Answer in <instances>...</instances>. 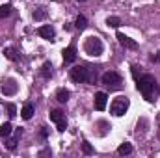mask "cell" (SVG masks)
Returning <instances> with one entry per match:
<instances>
[{
  "mask_svg": "<svg viewBox=\"0 0 160 158\" xmlns=\"http://www.w3.org/2000/svg\"><path fill=\"white\" fill-rule=\"evenodd\" d=\"M136 87L143 95V99H147V101H155V97L158 95V84H157V78L153 75L138 77L136 78Z\"/></svg>",
  "mask_w": 160,
  "mask_h": 158,
  "instance_id": "cell-1",
  "label": "cell"
},
{
  "mask_svg": "<svg viewBox=\"0 0 160 158\" xmlns=\"http://www.w3.org/2000/svg\"><path fill=\"white\" fill-rule=\"evenodd\" d=\"M71 80L77 84H86V82H95L97 80V71L86 65H75L71 69Z\"/></svg>",
  "mask_w": 160,
  "mask_h": 158,
  "instance_id": "cell-2",
  "label": "cell"
},
{
  "mask_svg": "<svg viewBox=\"0 0 160 158\" xmlns=\"http://www.w3.org/2000/svg\"><path fill=\"white\" fill-rule=\"evenodd\" d=\"M101 82H102V86H104L106 89H110V91H119L121 87H123V78H121L119 73H116V71H106V73L101 77Z\"/></svg>",
  "mask_w": 160,
  "mask_h": 158,
  "instance_id": "cell-3",
  "label": "cell"
},
{
  "mask_svg": "<svg viewBox=\"0 0 160 158\" xmlns=\"http://www.w3.org/2000/svg\"><path fill=\"white\" fill-rule=\"evenodd\" d=\"M84 52H86L88 56L99 58V56L104 52V45H102V41L99 39L97 36H89L88 39L84 41Z\"/></svg>",
  "mask_w": 160,
  "mask_h": 158,
  "instance_id": "cell-4",
  "label": "cell"
},
{
  "mask_svg": "<svg viewBox=\"0 0 160 158\" xmlns=\"http://www.w3.org/2000/svg\"><path fill=\"white\" fill-rule=\"evenodd\" d=\"M128 106H130L128 97L121 95V97H118V99H114V102H112V106H110V114L116 116V117H123V116L127 114Z\"/></svg>",
  "mask_w": 160,
  "mask_h": 158,
  "instance_id": "cell-5",
  "label": "cell"
},
{
  "mask_svg": "<svg viewBox=\"0 0 160 158\" xmlns=\"http://www.w3.org/2000/svg\"><path fill=\"white\" fill-rule=\"evenodd\" d=\"M50 121L56 123V128H58L60 132H63V130L67 128V117H65V114H63L62 110H52V112H50Z\"/></svg>",
  "mask_w": 160,
  "mask_h": 158,
  "instance_id": "cell-6",
  "label": "cell"
},
{
  "mask_svg": "<svg viewBox=\"0 0 160 158\" xmlns=\"http://www.w3.org/2000/svg\"><path fill=\"white\" fill-rule=\"evenodd\" d=\"M17 91H19L17 80L15 78H4V82H2V93L6 97H13V95H17Z\"/></svg>",
  "mask_w": 160,
  "mask_h": 158,
  "instance_id": "cell-7",
  "label": "cell"
},
{
  "mask_svg": "<svg viewBox=\"0 0 160 158\" xmlns=\"http://www.w3.org/2000/svg\"><path fill=\"white\" fill-rule=\"evenodd\" d=\"M38 34L47 41H54V37H56V32H54V28H52L50 24H43V26H39V28H38Z\"/></svg>",
  "mask_w": 160,
  "mask_h": 158,
  "instance_id": "cell-8",
  "label": "cell"
},
{
  "mask_svg": "<svg viewBox=\"0 0 160 158\" xmlns=\"http://www.w3.org/2000/svg\"><path fill=\"white\" fill-rule=\"evenodd\" d=\"M21 136H22V128H17L13 138H6V143H4V145H6V149L15 151V149H17V143H19V140H21Z\"/></svg>",
  "mask_w": 160,
  "mask_h": 158,
  "instance_id": "cell-9",
  "label": "cell"
},
{
  "mask_svg": "<svg viewBox=\"0 0 160 158\" xmlns=\"http://www.w3.org/2000/svg\"><path fill=\"white\" fill-rule=\"evenodd\" d=\"M106 102H108V95H106L104 91H99V93H95V110L102 112V110L106 108Z\"/></svg>",
  "mask_w": 160,
  "mask_h": 158,
  "instance_id": "cell-10",
  "label": "cell"
},
{
  "mask_svg": "<svg viewBox=\"0 0 160 158\" xmlns=\"http://www.w3.org/2000/svg\"><path fill=\"white\" fill-rule=\"evenodd\" d=\"M63 62L65 63H73L75 60H77V47L75 45H71V47H67V48H63Z\"/></svg>",
  "mask_w": 160,
  "mask_h": 158,
  "instance_id": "cell-11",
  "label": "cell"
},
{
  "mask_svg": "<svg viewBox=\"0 0 160 158\" xmlns=\"http://www.w3.org/2000/svg\"><path fill=\"white\" fill-rule=\"evenodd\" d=\"M118 39H119L121 47H125V48H130V50L138 48V43H136L134 39H130V37H127L125 34H118Z\"/></svg>",
  "mask_w": 160,
  "mask_h": 158,
  "instance_id": "cell-12",
  "label": "cell"
},
{
  "mask_svg": "<svg viewBox=\"0 0 160 158\" xmlns=\"http://www.w3.org/2000/svg\"><path fill=\"white\" fill-rule=\"evenodd\" d=\"M2 54H4L8 60H11V62H19V52H17V48H13V47H6V48L2 50Z\"/></svg>",
  "mask_w": 160,
  "mask_h": 158,
  "instance_id": "cell-13",
  "label": "cell"
},
{
  "mask_svg": "<svg viewBox=\"0 0 160 158\" xmlns=\"http://www.w3.org/2000/svg\"><path fill=\"white\" fill-rule=\"evenodd\" d=\"M32 116H34V104L32 102H26L22 106V110H21V117L28 121V119H32Z\"/></svg>",
  "mask_w": 160,
  "mask_h": 158,
  "instance_id": "cell-14",
  "label": "cell"
},
{
  "mask_svg": "<svg viewBox=\"0 0 160 158\" xmlns=\"http://www.w3.org/2000/svg\"><path fill=\"white\" fill-rule=\"evenodd\" d=\"M69 97H71V93H69L65 87H60V89L56 91V101H58V102H62V104H63V102H67V101H69Z\"/></svg>",
  "mask_w": 160,
  "mask_h": 158,
  "instance_id": "cell-15",
  "label": "cell"
},
{
  "mask_svg": "<svg viewBox=\"0 0 160 158\" xmlns=\"http://www.w3.org/2000/svg\"><path fill=\"white\" fill-rule=\"evenodd\" d=\"M11 132H13V126H11V123H4V125L0 126V138H2V140L9 138V136H11Z\"/></svg>",
  "mask_w": 160,
  "mask_h": 158,
  "instance_id": "cell-16",
  "label": "cell"
},
{
  "mask_svg": "<svg viewBox=\"0 0 160 158\" xmlns=\"http://www.w3.org/2000/svg\"><path fill=\"white\" fill-rule=\"evenodd\" d=\"M41 77L47 78V80L52 77V63H50V62H45V63L41 65Z\"/></svg>",
  "mask_w": 160,
  "mask_h": 158,
  "instance_id": "cell-17",
  "label": "cell"
},
{
  "mask_svg": "<svg viewBox=\"0 0 160 158\" xmlns=\"http://www.w3.org/2000/svg\"><path fill=\"white\" fill-rule=\"evenodd\" d=\"M47 17V9L45 7H36L34 11H32V19L34 21H43Z\"/></svg>",
  "mask_w": 160,
  "mask_h": 158,
  "instance_id": "cell-18",
  "label": "cell"
},
{
  "mask_svg": "<svg viewBox=\"0 0 160 158\" xmlns=\"http://www.w3.org/2000/svg\"><path fill=\"white\" fill-rule=\"evenodd\" d=\"M130 153H132V145H130L128 141L121 143L119 149H118V155H121V156H127V155H130Z\"/></svg>",
  "mask_w": 160,
  "mask_h": 158,
  "instance_id": "cell-19",
  "label": "cell"
},
{
  "mask_svg": "<svg viewBox=\"0 0 160 158\" xmlns=\"http://www.w3.org/2000/svg\"><path fill=\"white\" fill-rule=\"evenodd\" d=\"M13 13V6L11 4H6V6H0V19H6Z\"/></svg>",
  "mask_w": 160,
  "mask_h": 158,
  "instance_id": "cell-20",
  "label": "cell"
},
{
  "mask_svg": "<svg viewBox=\"0 0 160 158\" xmlns=\"http://www.w3.org/2000/svg\"><path fill=\"white\" fill-rule=\"evenodd\" d=\"M75 26H77V30H86V26H88V19L84 17V15H78L77 17V21H75Z\"/></svg>",
  "mask_w": 160,
  "mask_h": 158,
  "instance_id": "cell-21",
  "label": "cell"
},
{
  "mask_svg": "<svg viewBox=\"0 0 160 158\" xmlns=\"http://www.w3.org/2000/svg\"><path fill=\"white\" fill-rule=\"evenodd\" d=\"M106 24H108L110 28H119L121 26V19L119 17H108V19H106Z\"/></svg>",
  "mask_w": 160,
  "mask_h": 158,
  "instance_id": "cell-22",
  "label": "cell"
},
{
  "mask_svg": "<svg viewBox=\"0 0 160 158\" xmlns=\"http://www.w3.org/2000/svg\"><path fill=\"white\" fill-rule=\"evenodd\" d=\"M6 108H8V116H9V117H15V116H17V106H15V104L8 102Z\"/></svg>",
  "mask_w": 160,
  "mask_h": 158,
  "instance_id": "cell-23",
  "label": "cell"
},
{
  "mask_svg": "<svg viewBox=\"0 0 160 158\" xmlns=\"http://www.w3.org/2000/svg\"><path fill=\"white\" fill-rule=\"evenodd\" d=\"M82 151H84V155H93V153H95V149H93L88 141H84V143H82Z\"/></svg>",
  "mask_w": 160,
  "mask_h": 158,
  "instance_id": "cell-24",
  "label": "cell"
},
{
  "mask_svg": "<svg viewBox=\"0 0 160 158\" xmlns=\"http://www.w3.org/2000/svg\"><path fill=\"white\" fill-rule=\"evenodd\" d=\"M130 69H132V75H134V78L142 77V67H140V65H132Z\"/></svg>",
  "mask_w": 160,
  "mask_h": 158,
  "instance_id": "cell-25",
  "label": "cell"
},
{
  "mask_svg": "<svg viewBox=\"0 0 160 158\" xmlns=\"http://www.w3.org/2000/svg\"><path fill=\"white\" fill-rule=\"evenodd\" d=\"M47 136H48V128H47V126H41L39 138H41V140H47Z\"/></svg>",
  "mask_w": 160,
  "mask_h": 158,
  "instance_id": "cell-26",
  "label": "cell"
},
{
  "mask_svg": "<svg viewBox=\"0 0 160 158\" xmlns=\"http://www.w3.org/2000/svg\"><path fill=\"white\" fill-rule=\"evenodd\" d=\"M151 60H153L155 63H160V50L157 52V54H155V56H153V58H151Z\"/></svg>",
  "mask_w": 160,
  "mask_h": 158,
  "instance_id": "cell-27",
  "label": "cell"
},
{
  "mask_svg": "<svg viewBox=\"0 0 160 158\" xmlns=\"http://www.w3.org/2000/svg\"><path fill=\"white\" fill-rule=\"evenodd\" d=\"M39 155H41V156H47V155H52V151H50V149H43Z\"/></svg>",
  "mask_w": 160,
  "mask_h": 158,
  "instance_id": "cell-28",
  "label": "cell"
},
{
  "mask_svg": "<svg viewBox=\"0 0 160 158\" xmlns=\"http://www.w3.org/2000/svg\"><path fill=\"white\" fill-rule=\"evenodd\" d=\"M78 2H86V0H78Z\"/></svg>",
  "mask_w": 160,
  "mask_h": 158,
  "instance_id": "cell-29",
  "label": "cell"
}]
</instances>
